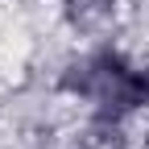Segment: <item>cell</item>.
Segmentation results:
<instances>
[{
    "mask_svg": "<svg viewBox=\"0 0 149 149\" xmlns=\"http://www.w3.org/2000/svg\"><path fill=\"white\" fill-rule=\"evenodd\" d=\"M54 91L79 104L87 116L104 120H141L145 112L141 62L116 42H83L74 54H66L54 74Z\"/></svg>",
    "mask_w": 149,
    "mask_h": 149,
    "instance_id": "obj_1",
    "label": "cell"
},
{
    "mask_svg": "<svg viewBox=\"0 0 149 149\" xmlns=\"http://www.w3.org/2000/svg\"><path fill=\"white\" fill-rule=\"evenodd\" d=\"M58 21L79 42H112L124 25V0H58Z\"/></svg>",
    "mask_w": 149,
    "mask_h": 149,
    "instance_id": "obj_2",
    "label": "cell"
}]
</instances>
